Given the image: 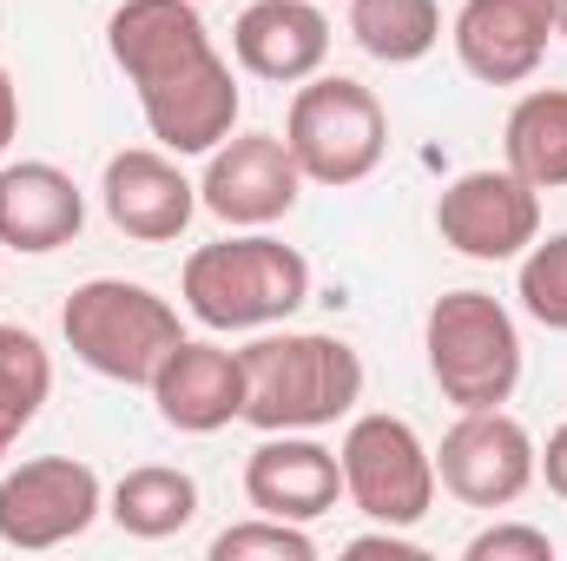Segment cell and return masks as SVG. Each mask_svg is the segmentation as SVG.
<instances>
[{
    "label": "cell",
    "mask_w": 567,
    "mask_h": 561,
    "mask_svg": "<svg viewBox=\"0 0 567 561\" xmlns=\"http://www.w3.org/2000/svg\"><path fill=\"white\" fill-rule=\"evenodd\" d=\"M198 47H212L198 0H120L106 20V53L133 86L165 73L172 60L198 53Z\"/></svg>",
    "instance_id": "ac0fdd59"
},
{
    "label": "cell",
    "mask_w": 567,
    "mask_h": 561,
    "mask_svg": "<svg viewBox=\"0 0 567 561\" xmlns=\"http://www.w3.org/2000/svg\"><path fill=\"white\" fill-rule=\"evenodd\" d=\"M145 390H152L165 429H185V436H218L225 422H245V364H238V350H225L212 337H185Z\"/></svg>",
    "instance_id": "9a60e30c"
},
{
    "label": "cell",
    "mask_w": 567,
    "mask_h": 561,
    "mask_svg": "<svg viewBox=\"0 0 567 561\" xmlns=\"http://www.w3.org/2000/svg\"><path fill=\"white\" fill-rule=\"evenodd\" d=\"M231 60L251 80L303 86L330 60V20L317 0H251L231 27Z\"/></svg>",
    "instance_id": "2e32d148"
},
{
    "label": "cell",
    "mask_w": 567,
    "mask_h": 561,
    "mask_svg": "<svg viewBox=\"0 0 567 561\" xmlns=\"http://www.w3.org/2000/svg\"><path fill=\"white\" fill-rule=\"evenodd\" d=\"M60 330H66V350L106 377V384H152L158 364L185 344L178 330V310L152 290V284L133 278H86L66 310H60Z\"/></svg>",
    "instance_id": "3957f363"
},
{
    "label": "cell",
    "mask_w": 567,
    "mask_h": 561,
    "mask_svg": "<svg viewBox=\"0 0 567 561\" xmlns=\"http://www.w3.org/2000/svg\"><path fill=\"white\" fill-rule=\"evenodd\" d=\"M80 225H86V198H80L73 172H60L53 159L0 165V245L47 258V252L73 245Z\"/></svg>",
    "instance_id": "e0dca14e"
},
{
    "label": "cell",
    "mask_w": 567,
    "mask_h": 561,
    "mask_svg": "<svg viewBox=\"0 0 567 561\" xmlns=\"http://www.w3.org/2000/svg\"><path fill=\"white\" fill-rule=\"evenodd\" d=\"M100 198H106L113 232H126L133 245H172L192 225V212H198V185L178 172V159L165 145L113 152L106 178H100Z\"/></svg>",
    "instance_id": "5bb4252c"
},
{
    "label": "cell",
    "mask_w": 567,
    "mask_h": 561,
    "mask_svg": "<svg viewBox=\"0 0 567 561\" xmlns=\"http://www.w3.org/2000/svg\"><path fill=\"white\" fill-rule=\"evenodd\" d=\"M205 178H198V205L212 218H225L231 232H265L303 192V172L290 159L278 133H231L218 152H205Z\"/></svg>",
    "instance_id": "8fae6325"
},
{
    "label": "cell",
    "mask_w": 567,
    "mask_h": 561,
    "mask_svg": "<svg viewBox=\"0 0 567 561\" xmlns=\"http://www.w3.org/2000/svg\"><path fill=\"white\" fill-rule=\"evenodd\" d=\"M462 561H555V536L528 529V522H495V529L468 536Z\"/></svg>",
    "instance_id": "d4e9b609"
},
{
    "label": "cell",
    "mask_w": 567,
    "mask_h": 561,
    "mask_svg": "<svg viewBox=\"0 0 567 561\" xmlns=\"http://www.w3.org/2000/svg\"><path fill=\"white\" fill-rule=\"evenodd\" d=\"M555 33L567 40V0H555Z\"/></svg>",
    "instance_id": "f1b7e54d"
},
{
    "label": "cell",
    "mask_w": 567,
    "mask_h": 561,
    "mask_svg": "<svg viewBox=\"0 0 567 561\" xmlns=\"http://www.w3.org/2000/svg\"><path fill=\"white\" fill-rule=\"evenodd\" d=\"M429 377L455 410H502L522 384V330L488 290H442L423 324Z\"/></svg>",
    "instance_id": "277c9868"
},
{
    "label": "cell",
    "mask_w": 567,
    "mask_h": 561,
    "mask_svg": "<svg viewBox=\"0 0 567 561\" xmlns=\"http://www.w3.org/2000/svg\"><path fill=\"white\" fill-rule=\"evenodd\" d=\"M212 561H317V542H310V522L251 516V522H231L212 542Z\"/></svg>",
    "instance_id": "cb8c5ba5"
},
{
    "label": "cell",
    "mask_w": 567,
    "mask_h": 561,
    "mask_svg": "<svg viewBox=\"0 0 567 561\" xmlns=\"http://www.w3.org/2000/svg\"><path fill=\"white\" fill-rule=\"evenodd\" d=\"M0 456H7V442H0Z\"/></svg>",
    "instance_id": "f546056e"
},
{
    "label": "cell",
    "mask_w": 567,
    "mask_h": 561,
    "mask_svg": "<svg viewBox=\"0 0 567 561\" xmlns=\"http://www.w3.org/2000/svg\"><path fill=\"white\" fill-rule=\"evenodd\" d=\"M343 555L350 561H370V555H383V561H429V549L423 542H410L403 529H370V536H357V542H343Z\"/></svg>",
    "instance_id": "484cf974"
},
{
    "label": "cell",
    "mask_w": 567,
    "mask_h": 561,
    "mask_svg": "<svg viewBox=\"0 0 567 561\" xmlns=\"http://www.w3.org/2000/svg\"><path fill=\"white\" fill-rule=\"evenodd\" d=\"M145 113V133L165 145L172 159H192V152H218L231 140L238 113H245V93H238V73L218 47H198L185 60H172L165 73H152L133 86Z\"/></svg>",
    "instance_id": "52a82bcc"
},
{
    "label": "cell",
    "mask_w": 567,
    "mask_h": 561,
    "mask_svg": "<svg viewBox=\"0 0 567 561\" xmlns=\"http://www.w3.org/2000/svg\"><path fill=\"white\" fill-rule=\"evenodd\" d=\"M198 7H205V0H198Z\"/></svg>",
    "instance_id": "4dcf8cb0"
},
{
    "label": "cell",
    "mask_w": 567,
    "mask_h": 561,
    "mask_svg": "<svg viewBox=\"0 0 567 561\" xmlns=\"http://www.w3.org/2000/svg\"><path fill=\"white\" fill-rule=\"evenodd\" d=\"M245 502L278 522H317L343 502V462L317 429H278L245 456Z\"/></svg>",
    "instance_id": "4fadbf2b"
},
{
    "label": "cell",
    "mask_w": 567,
    "mask_h": 561,
    "mask_svg": "<svg viewBox=\"0 0 567 561\" xmlns=\"http://www.w3.org/2000/svg\"><path fill=\"white\" fill-rule=\"evenodd\" d=\"M502 159L535 192H561L567 185V86H542V93L515 100V113L502 126Z\"/></svg>",
    "instance_id": "ffe728a7"
},
{
    "label": "cell",
    "mask_w": 567,
    "mask_h": 561,
    "mask_svg": "<svg viewBox=\"0 0 567 561\" xmlns=\"http://www.w3.org/2000/svg\"><path fill=\"white\" fill-rule=\"evenodd\" d=\"M106 516H113L133 542H165V536L192 529V516H198V482H192L185 469H172V462H140V469H126V476L113 482Z\"/></svg>",
    "instance_id": "d6986e66"
},
{
    "label": "cell",
    "mask_w": 567,
    "mask_h": 561,
    "mask_svg": "<svg viewBox=\"0 0 567 561\" xmlns=\"http://www.w3.org/2000/svg\"><path fill=\"white\" fill-rule=\"evenodd\" d=\"M53 397V357L27 324H0V442L13 449L20 429L40 417V404Z\"/></svg>",
    "instance_id": "7402d4cb"
},
{
    "label": "cell",
    "mask_w": 567,
    "mask_h": 561,
    "mask_svg": "<svg viewBox=\"0 0 567 561\" xmlns=\"http://www.w3.org/2000/svg\"><path fill=\"white\" fill-rule=\"evenodd\" d=\"M455 60L482 86H522L548 60L555 0H462L455 13Z\"/></svg>",
    "instance_id": "7c38bea8"
},
{
    "label": "cell",
    "mask_w": 567,
    "mask_h": 561,
    "mask_svg": "<svg viewBox=\"0 0 567 561\" xmlns=\"http://www.w3.org/2000/svg\"><path fill=\"white\" fill-rule=\"evenodd\" d=\"M106 516V482L80 456H33L0 476V542L7 549H60L80 542Z\"/></svg>",
    "instance_id": "ba28073f"
},
{
    "label": "cell",
    "mask_w": 567,
    "mask_h": 561,
    "mask_svg": "<svg viewBox=\"0 0 567 561\" xmlns=\"http://www.w3.org/2000/svg\"><path fill=\"white\" fill-rule=\"evenodd\" d=\"M245 364V422L258 436L330 429L363 404V357L323 330H265L238 350Z\"/></svg>",
    "instance_id": "6da1fadb"
},
{
    "label": "cell",
    "mask_w": 567,
    "mask_h": 561,
    "mask_svg": "<svg viewBox=\"0 0 567 561\" xmlns=\"http://www.w3.org/2000/svg\"><path fill=\"white\" fill-rule=\"evenodd\" d=\"M337 462H343L350 509H363L383 529H416L435 509V449L416 436V422L390 417V410L350 417Z\"/></svg>",
    "instance_id": "8992f818"
},
{
    "label": "cell",
    "mask_w": 567,
    "mask_h": 561,
    "mask_svg": "<svg viewBox=\"0 0 567 561\" xmlns=\"http://www.w3.org/2000/svg\"><path fill=\"white\" fill-rule=\"evenodd\" d=\"M435 482L462 509H508L535 482V436L508 410H462L435 449Z\"/></svg>",
    "instance_id": "30bf717a"
},
{
    "label": "cell",
    "mask_w": 567,
    "mask_h": 561,
    "mask_svg": "<svg viewBox=\"0 0 567 561\" xmlns=\"http://www.w3.org/2000/svg\"><path fill=\"white\" fill-rule=\"evenodd\" d=\"M178 297L205 330H265L310 297V265L271 232H238L185 258Z\"/></svg>",
    "instance_id": "7a4b0ae2"
},
{
    "label": "cell",
    "mask_w": 567,
    "mask_h": 561,
    "mask_svg": "<svg viewBox=\"0 0 567 561\" xmlns=\"http://www.w3.org/2000/svg\"><path fill=\"white\" fill-rule=\"evenodd\" d=\"M20 140V86H13V73L0 67V152Z\"/></svg>",
    "instance_id": "83f0119b"
},
{
    "label": "cell",
    "mask_w": 567,
    "mask_h": 561,
    "mask_svg": "<svg viewBox=\"0 0 567 561\" xmlns=\"http://www.w3.org/2000/svg\"><path fill=\"white\" fill-rule=\"evenodd\" d=\"M435 232L449 252H462L475 265H508L542 238V192L528 178H515L508 165L502 172L495 165L462 172L435 198Z\"/></svg>",
    "instance_id": "9c48e42d"
},
{
    "label": "cell",
    "mask_w": 567,
    "mask_h": 561,
    "mask_svg": "<svg viewBox=\"0 0 567 561\" xmlns=\"http://www.w3.org/2000/svg\"><path fill=\"white\" fill-rule=\"evenodd\" d=\"M535 476H542V482L567 502V422L548 436V449H535Z\"/></svg>",
    "instance_id": "4316f807"
},
{
    "label": "cell",
    "mask_w": 567,
    "mask_h": 561,
    "mask_svg": "<svg viewBox=\"0 0 567 561\" xmlns=\"http://www.w3.org/2000/svg\"><path fill=\"white\" fill-rule=\"evenodd\" d=\"M515 297H522V310H528L542 330H567V232L535 238V245L522 252Z\"/></svg>",
    "instance_id": "603a6c76"
},
{
    "label": "cell",
    "mask_w": 567,
    "mask_h": 561,
    "mask_svg": "<svg viewBox=\"0 0 567 561\" xmlns=\"http://www.w3.org/2000/svg\"><path fill=\"white\" fill-rule=\"evenodd\" d=\"M284 145H290L303 185H363L390 152V113L363 80L310 73L290 100Z\"/></svg>",
    "instance_id": "5b68a950"
},
{
    "label": "cell",
    "mask_w": 567,
    "mask_h": 561,
    "mask_svg": "<svg viewBox=\"0 0 567 561\" xmlns=\"http://www.w3.org/2000/svg\"><path fill=\"white\" fill-rule=\"evenodd\" d=\"M350 33L370 60L416 67L442 40V7L435 0H350Z\"/></svg>",
    "instance_id": "44dd1931"
}]
</instances>
